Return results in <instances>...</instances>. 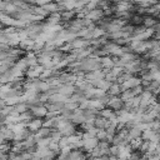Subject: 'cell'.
Masks as SVG:
<instances>
[{"instance_id":"1","label":"cell","mask_w":160,"mask_h":160,"mask_svg":"<svg viewBox=\"0 0 160 160\" xmlns=\"http://www.w3.org/2000/svg\"><path fill=\"white\" fill-rule=\"evenodd\" d=\"M98 139H95V138H89V139H85L84 140V149L85 150H88L89 152L94 149V148H96L98 146Z\"/></svg>"},{"instance_id":"2","label":"cell","mask_w":160,"mask_h":160,"mask_svg":"<svg viewBox=\"0 0 160 160\" xmlns=\"http://www.w3.org/2000/svg\"><path fill=\"white\" fill-rule=\"evenodd\" d=\"M51 142V139H41L38 141L39 148H49V144Z\"/></svg>"},{"instance_id":"3","label":"cell","mask_w":160,"mask_h":160,"mask_svg":"<svg viewBox=\"0 0 160 160\" xmlns=\"http://www.w3.org/2000/svg\"><path fill=\"white\" fill-rule=\"evenodd\" d=\"M29 126H30V129H32V130H35V129H39V128L41 126V121H40L39 119H36V120H35V121H32V122H31Z\"/></svg>"},{"instance_id":"4","label":"cell","mask_w":160,"mask_h":160,"mask_svg":"<svg viewBox=\"0 0 160 160\" xmlns=\"http://www.w3.org/2000/svg\"><path fill=\"white\" fill-rule=\"evenodd\" d=\"M58 144H59V148H60V149H61V148H64V146H66V145H69L68 138H62V139H60Z\"/></svg>"},{"instance_id":"5","label":"cell","mask_w":160,"mask_h":160,"mask_svg":"<svg viewBox=\"0 0 160 160\" xmlns=\"http://www.w3.org/2000/svg\"><path fill=\"white\" fill-rule=\"evenodd\" d=\"M48 135H50V130H49V129H41L38 136H40V138H45V136H48Z\"/></svg>"},{"instance_id":"6","label":"cell","mask_w":160,"mask_h":160,"mask_svg":"<svg viewBox=\"0 0 160 160\" xmlns=\"http://www.w3.org/2000/svg\"><path fill=\"white\" fill-rule=\"evenodd\" d=\"M96 136H98V139H100V140H105L106 136H108V134H106L105 131H99V132H96Z\"/></svg>"},{"instance_id":"7","label":"cell","mask_w":160,"mask_h":160,"mask_svg":"<svg viewBox=\"0 0 160 160\" xmlns=\"http://www.w3.org/2000/svg\"><path fill=\"white\" fill-rule=\"evenodd\" d=\"M95 124H96L98 128H102V126H105V121H104L102 119H98V120L95 121Z\"/></svg>"},{"instance_id":"8","label":"cell","mask_w":160,"mask_h":160,"mask_svg":"<svg viewBox=\"0 0 160 160\" xmlns=\"http://www.w3.org/2000/svg\"><path fill=\"white\" fill-rule=\"evenodd\" d=\"M148 160H160V156H159V155H156V154H154V155L148 156Z\"/></svg>"},{"instance_id":"9","label":"cell","mask_w":160,"mask_h":160,"mask_svg":"<svg viewBox=\"0 0 160 160\" xmlns=\"http://www.w3.org/2000/svg\"><path fill=\"white\" fill-rule=\"evenodd\" d=\"M110 114H111V112H110V111H109V110H108V109H106V110H104V111H102V115H104V116H110Z\"/></svg>"},{"instance_id":"10","label":"cell","mask_w":160,"mask_h":160,"mask_svg":"<svg viewBox=\"0 0 160 160\" xmlns=\"http://www.w3.org/2000/svg\"><path fill=\"white\" fill-rule=\"evenodd\" d=\"M90 160H94V158H91V159H90Z\"/></svg>"}]
</instances>
